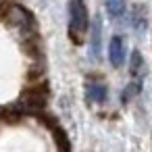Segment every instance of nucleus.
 I'll list each match as a JSON object with an SVG mask.
<instances>
[{"label": "nucleus", "mask_w": 152, "mask_h": 152, "mask_svg": "<svg viewBox=\"0 0 152 152\" xmlns=\"http://www.w3.org/2000/svg\"><path fill=\"white\" fill-rule=\"evenodd\" d=\"M127 56V46H125V38L123 36H113L108 42V61L113 67H121L125 63Z\"/></svg>", "instance_id": "obj_2"}, {"label": "nucleus", "mask_w": 152, "mask_h": 152, "mask_svg": "<svg viewBox=\"0 0 152 152\" xmlns=\"http://www.w3.org/2000/svg\"><path fill=\"white\" fill-rule=\"evenodd\" d=\"M69 36L75 44L83 42V36L90 27V17H88V7L83 0H69Z\"/></svg>", "instance_id": "obj_1"}, {"label": "nucleus", "mask_w": 152, "mask_h": 152, "mask_svg": "<svg viewBox=\"0 0 152 152\" xmlns=\"http://www.w3.org/2000/svg\"><path fill=\"white\" fill-rule=\"evenodd\" d=\"M104 2H106V11H108L110 17H115V19L123 17V13H125V0H104Z\"/></svg>", "instance_id": "obj_6"}, {"label": "nucleus", "mask_w": 152, "mask_h": 152, "mask_svg": "<svg viewBox=\"0 0 152 152\" xmlns=\"http://www.w3.org/2000/svg\"><path fill=\"white\" fill-rule=\"evenodd\" d=\"M86 96H88V100H90V102L102 104V102H106L108 90H106V86H104V83H100V81H90V83L86 86Z\"/></svg>", "instance_id": "obj_4"}, {"label": "nucleus", "mask_w": 152, "mask_h": 152, "mask_svg": "<svg viewBox=\"0 0 152 152\" xmlns=\"http://www.w3.org/2000/svg\"><path fill=\"white\" fill-rule=\"evenodd\" d=\"M144 58H142V54L137 52V50H133V54H131V77L133 79H140L142 75H144Z\"/></svg>", "instance_id": "obj_5"}, {"label": "nucleus", "mask_w": 152, "mask_h": 152, "mask_svg": "<svg viewBox=\"0 0 152 152\" xmlns=\"http://www.w3.org/2000/svg\"><path fill=\"white\" fill-rule=\"evenodd\" d=\"M100 40H102V25H100V21H96L92 27V50H94V54H98V50H100Z\"/></svg>", "instance_id": "obj_7"}, {"label": "nucleus", "mask_w": 152, "mask_h": 152, "mask_svg": "<svg viewBox=\"0 0 152 152\" xmlns=\"http://www.w3.org/2000/svg\"><path fill=\"white\" fill-rule=\"evenodd\" d=\"M11 17H13V23L17 25V29L23 34V36H29L31 34V15L21 9V7H15L11 11Z\"/></svg>", "instance_id": "obj_3"}]
</instances>
